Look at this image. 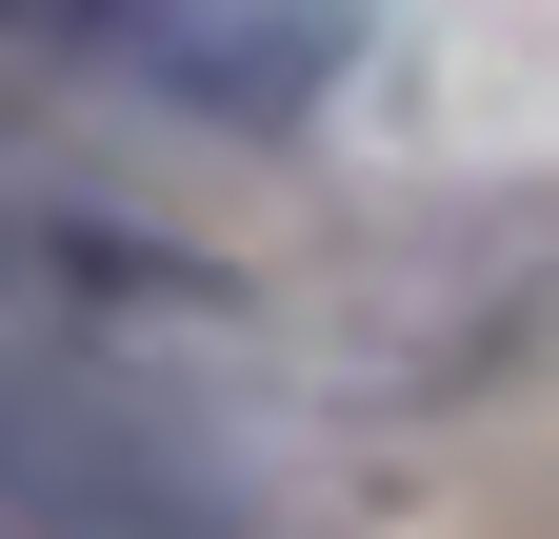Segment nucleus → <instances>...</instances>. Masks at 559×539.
<instances>
[{"mask_svg": "<svg viewBox=\"0 0 559 539\" xmlns=\"http://www.w3.org/2000/svg\"><path fill=\"white\" fill-rule=\"evenodd\" d=\"M0 539H240V500L160 380H21L0 360Z\"/></svg>", "mask_w": 559, "mask_h": 539, "instance_id": "f03ea898", "label": "nucleus"}, {"mask_svg": "<svg viewBox=\"0 0 559 539\" xmlns=\"http://www.w3.org/2000/svg\"><path fill=\"white\" fill-rule=\"evenodd\" d=\"M60 81L160 120H300L340 81V0H21Z\"/></svg>", "mask_w": 559, "mask_h": 539, "instance_id": "7ed1b4c3", "label": "nucleus"}, {"mask_svg": "<svg viewBox=\"0 0 559 539\" xmlns=\"http://www.w3.org/2000/svg\"><path fill=\"white\" fill-rule=\"evenodd\" d=\"M200 340H221V260L0 160V360L21 380H180Z\"/></svg>", "mask_w": 559, "mask_h": 539, "instance_id": "f257e3e1", "label": "nucleus"}]
</instances>
